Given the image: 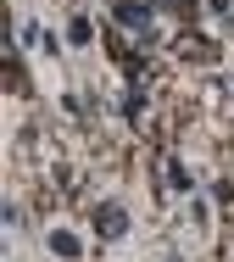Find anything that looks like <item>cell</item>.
<instances>
[{"label":"cell","mask_w":234,"mask_h":262,"mask_svg":"<svg viewBox=\"0 0 234 262\" xmlns=\"http://www.w3.org/2000/svg\"><path fill=\"white\" fill-rule=\"evenodd\" d=\"M173 56H184V61H212V56H218V45H212L201 28H184V34L173 39Z\"/></svg>","instance_id":"obj_1"},{"label":"cell","mask_w":234,"mask_h":262,"mask_svg":"<svg viewBox=\"0 0 234 262\" xmlns=\"http://www.w3.org/2000/svg\"><path fill=\"white\" fill-rule=\"evenodd\" d=\"M95 234H101V240H123V234H128V212L117 207V201L95 207Z\"/></svg>","instance_id":"obj_2"},{"label":"cell","mask_w":234,"mask_h":262,"mask_svg":"<svg viewBox=\"0 0 234 262\" xmlns=\"http://www.w3.org/2000/svg\"><path fill=\"white\" fill-rule=\"evenodd\" d=\"M190 184H195V179L184 173V162H178V157L162 162V190H178V195H190Z\"/></svg>","instance_id":"obj_3"},{"label":"cell","mask_w":234,"mask_h":262,"mask_svg":"<svg viewBox=\"0 0 234 262\" xmlns=\"http://www.w3.org/2000/svg\"><path fill=\"white\" fill-rule=\"evenodd\" d=\"M45 246H51V251H56V257H84V246H78V234H67V229H51V234H45Z\"/></svg>","instance_id":"obj_4"},{"label":"cell","mask_w":234,"mask_h":262,"mask_svg":"<svg viewBox=\"0 0 234 262\" xmlns=\"http://www.w3.org/2000/svg\"><path fill=\"white\" fill-rule=\"evenodd\" d=\"M67 39H73V45H89V39H95V23H89V17H73V23H67Z\"/></svg>","instance_id":"obj_5"},{"label":"cell","mask_w":234,"mask_h":262,"mask_svg":"<svg viewBox=\"0 0 234 262\" xmlns=\"http://www.w3.org/2000/svg\"><path fill=\"white\" fill-rule=\"evenodd\" d=\"M156 11H178V17H195V0H156Z\"/></svg>","instance_id":"obj_6"}]
</instances>
